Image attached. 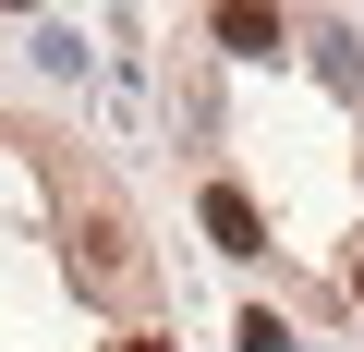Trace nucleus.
<instances>
[{"label":"nucleus","instance_id":"f257e3e1","mask_svg":"<svg viewBox=\"0 0 364 352\" xmlns=\"http://www.w3.org/2000/svg\"><path fill=\"white\" fill-rule=\"evenodd\" d=\"M73 267H85V292H97V304H122V316L146 304V243H134V219H109V207H97V219L73 231Z\"/></svg>","mask_w":364,"mask_h":352},{"label":"nucleus","instance_id":"f03ea898","mask_svg":"<svg viewBox=\"0 0 364 352\" xmlns=\"http://www.w3.org/2000/svg\"><path fill=\"white\" fill-rule=\"evenodd\" d=\"M207 243H219V255H267V219H255L243 183H207Z\"/></svg>","mask_w":364,"mask_h":352},{"label":"nucleus","instance_id":"7ed1b4c3","mask_svg":"<svg viewBox=\"0 0 364 352\" xmlns=\"http://www.w3.org/2000/svg\"><path fill=\"white\" fill-rule=\"evenodd\" d=\"M207 37H219V49H243V61H267V49H279V13H243V0H231Z\"/></svg>","mask_w":364,"mask_h":352},{"label":"nucleus","instance_id":"20e7f679","mask_svg":"<svg viewBox=\"0 0 364 352\" xmlns=\"http://www.w3.org/2000/svg\"><path fill=\"white\" fill-rule=\"evenodd\" d=\"M122 352H170V340H158V328H134V340H122Z\"/></svg>","mask_w":364,"mask_h":352},{"label":"nucleus","instance_id":"39448f33","mask_svg":"<svg viewBox=\"0 0 364 352\" xmlns=\"http://www.w3.org/2000/svg\"><path fill=\"white\" fill-rule=\"evenodd\" d=\"M352 304H364V267H352Z\"/></svg>","mask_w":364,"mask_h":352}]
</instances>
